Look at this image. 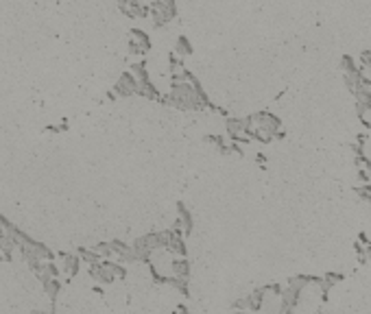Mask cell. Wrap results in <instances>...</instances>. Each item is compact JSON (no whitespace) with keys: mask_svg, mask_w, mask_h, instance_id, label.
<instances>
[{"mask_svg":"<svg viewBox=\"0 0 371 314\" xmlns=\"http://www.w3.org/2000/svg\"><path fill=\"white\" fill-rule=\"evenodd\" d=\"M177 13L175 0H155V3L148 7V18L153 20L155 27H164L168 24Z\"/></svg>","mask_w":371,"mask_h":314,"instance_id":"4","label":"cell"},{"mask_svg":"<svg viewBox=\"0 0 371 314\" xmlns=\"http://www.w3.org/2000/svg\"><path fill=\"white\" fill-rule=\"evenodd\" d=\"M356 192H358V197H360L362 201H367V203L371 205V183H365V186H358V188H356Z\"/></svg>","mask_w":371,"mask_h":314,"instance_id":"18","label":"cell"},{"mask_svg":"<svg viewBox=\"0 0 371 314\" xmlns=\"http://www.w3.org/2000/svg\"><path fill=\"white\" fill-rule=\"evenodd\" d=\"M29 269L39 279V284H46V281L59 277V269L55 267V262H37V264H31Z\"/></svg>","mask_w":371,"mask_h":314,"instance_id":"6","label":"cell"},{"mask_svg":"<svg viewBox=\"0 0 371 314\" xmlns=\"http://www.w3.org/2000/svg\"><path fill=\"white\" fill-rule=\"evenodd\" d=\"M61 257V273L66 277H74L79 273V269H81V257H79V253H61L59 255Z\"/></svg>","mask_w":371,"mask_h":314,"instance_id":"8","label":"cell"},{"mask_svg":"<svg viewBox=\"0 0 371 314\" xmlns=\"http://www.w3.org/2000/svg\"><path fill=\"white\" fill-rule=\"evenodd\" d=\"M341 66H343V70H345V75H350V77L362 75V70L356 66V61H354V57H350V55H345V57L341 59Z\"/></svg>","mask_w":371,"mask_h":314,"instance_id":"14","label":"cell"},{"mask_svg":"<svg viewBox=\"0 0 371 314\" xmlns=\"http://www.w3.org/2000/svg\"><path fill=\"white\" fill-rule=\"evenodd\" d=\"M232 314H255V312H241V310H234Z\"/></svg>","mask_w":371,"mask_h":314,"instance_id":"24","label":"cell"},{"mask_svg":"<svg viewBox=\"0 0 371 314\" xmlns=\"http://www.w3.org/2000/svg\"><path fill=\"white\" fill-rule=\"evenodd\" d=\"M354 96H356V114L360 116V120L365 118V114L371 109V90L365 85H360L356 92H354Z\"/></svg>","mask_w":371,"mask_h":314,"instance_id":"10","label":"cell"},{"mask_svg":"<svg viewBox=\"0 0 371 314\" xmlns=\"http://www.w3.org/2000/svg\"><path fill=\"white\" fill-rule=\"evenodd\" d=\"M360 66H365L367 70H371V51L360 53Z\"/></svg>","mask_w":371,"mask_h":314,"instance_id":"20","label":"cell"},{"mask_svg":"<svg viewBox=\"0 0 371 314\" xmlns=\"http://www.w3.org/2000/svg\"><path fill=\"white\" fill-rule=\"evenodd\" d=\"M42 286H44L46 295L55 301V297L59 295V288H61V279H59V277H57V279H51V281H46V284H42Z\"/></svg>","mask_w":371,"mask_h":314,"instance_id":"17","label":"cell"},{"mask_svg":"<svg viewBox=\"0 0 371 314\" xmlns=\"http://www.w3.org/2000/svg\"><path fill=\"white\" fill-rule=\"evenodd\" d=\"M186 240L181 233H175L172 231V236L168 240V245H166V253H170L172 257H186Z\"/></svg>","mask_w":371,"mask_h":314,"instance_id":"11","label":"cell"},{"mask_svg":"<svg viewBox=\"0 0 371 314\" xmlns=\"http://www.w3.org/2000/svg\"><path fill=\"white\" fill-rule=\"evenodd\" d=\"M88 271H90V277L96 279L98 284H114V281L127 277L125 264L114 262V260H101L94 267H90Z\"/></svg>","mask_w":371,"mask_h":314,"instance_id":"3","label":"cell"},{"mask_svg":"<svg viewBox=\"0 0 371 314\" xmlns=\"http://www.w3.org/2000/svg\"><path fill=\"white\" fill-rule=\"evenodd\" d=\"M168 277H177V279H188L190 277V262L186 257H170L168 264Z\"/></svg>","mask_w":371,"mask_h":314,"instance_id":"7","label":"cell"},{"mask_svg":"<svg viewBox=\"0 0 371 314\" xmlns=\"http://www.w3.org/2000/svg\"><path fill=\"white\" fill-rule=\"evenodd\" d=\"M190 51H192V48H190V44L186 42V37H179L177 39V46H175V53L177 55H188Z\"/></svg>","mask_w":371,"mask_h":314,"instance_id":"19","label":"cell"},{"mask_svg":"<svg viewBox=\"0 0 371 314\" xmlns=\"http://www.w3.org/2000/svg\"><path fill=\"white\" fill-rule=\"evenodd\" d=\"M118 7H120L122 13L129 15V18H144L148 13V9L140 3V0H118Z\"/></svg>","mask_w":371,"mask_h":314,"instance_id":"9","label":"cell"},{"mask_svg":"<svg viewBox=\"0 0 371 314\" xmlns=\"http://www.w3.org/2000/svg\"><path fill=\"white\" fill-rule=\"evenodd\" d=\"M177 207H179V209H177V219H179V223H181V227H184V238H186V236H190V233H192V225H194V221H192L190 209H188L184 203H179Z\"/></svg>","mask_w":371,"mask_h":314,"instance_id":"13","label":"cell"},{"mask_svg":"<svg viewBox=\"0 0 371 314\" xmlns=\"http://www.w3.org/2000/svg\"><path fill=\"white\" fill-rule=\"evenodd\" d=\"M79 257H81V262H85L88 267H94V264L101 262V257H98L92 249H81L79 251Z\"/></svg>","mask_w":371,"mask_h":314,"instance_id":"16","label":"cell"},{"mask_svg":"<svg viewBox=\"0 0 371 314\" xmlns=\"http://www.w3.org/2000/svg\"><path fill=\"white\" fill-rule=\"evenodd\" d=\"M92 251L101 257V260H112L114 257V251H112V247H110V243H96L94 247H92Z\"/></svg>","mask_w":371,"mask_h":314,"instance_id":"15","label":"cell"},{"mask_svg":"<svg viewBox=\"0 0 371 314\" xmlns=\"http://www.w3.org/2000/svg\"><path fill=\"white\" fill-rule=\"evenodd\" d=\"M358 179H360L362 183H371V181H369V175H367L365 168H358Z\"/></svg>","mask_w":371,"mask_h":314,"instance_id":"22","label":"cell"},{"mask_svg":"<svg viewBox=\"0 0 371 314\" xmlns=\"http://www.w3.org/2000/svg\"><path fill=\"white\" fill-rule=\"evenodd\" d=\"M129 46H131V53L134 55H142L151 48V42H148L146 33H142V31H131V44Z\"/></svg>","mask_w":371,"mask_h":314,"instance_id":"12","label":"cell"},{"mask_svg":"<svg viewBox=\"0 0 371 314\" xmlns=\"http://www.w3.org/2000/svg\"><path fill=\"white\" fill-rule=\"evenodd\" d=\"M175 314H186V308H177V310H175Z\"/></svg>","mask_w":371,"mask_h":314,"instance_id":"23","label":"cell"},{"mask_svg":"<svg viewBox=\"0 0 371 314\" xmlns=\"http://www.w3.org/2000/svg\"><path fill=\"white\" fill-rule=\"evenodd\" d=\"M13 238H15V245H18L20 257L29 264V267H31V264H37V262H51L53 257H55V253L44 243H37V240H33L29 233H24L20 227L15 229Z\"/></svg>","mask_w":371,"mask_h":314,"instance_id":"2","label":"cell"},{"mask_svg":"<svg viewBox=\"0 0 371 314\" xmlns=\"http://www.w3.org/2000/svg\"><path fill=\"white\" fill-rule=\"evenodd\" d=\"M164 101L181 111H194V109L210 107L208 96L203 94V90L199 87V81L192 75H186V79H181V81H172Z\"/></svg>","mask_w":371,"mask_h":314,"instance_id":"1","label":"cell"},{"mask_svg":"<svg viewBox=\"0 0 371 314\" xmlns=\"http://www.w3.org/2000/svg\"><path fill=\"white\" fill-rule=\"evenodd\" d=\"M114 94L122 96V99H129V96H136L138 94V81L131 72H122L118 77L116 85H114Z\"/></svg>","mask_w":371,"mask_h":314,"instance_id":"5","label":"cell"},{"mask_svg":"<svg viewBox=\"0 0 371 314\" xmlns=\"http://www.w3.org/2000/svg\"><path fill=\"white\" fill-rule=\"evenodd\" d=\"M323 279H328L330 284L334 286V284H339V281L343 279V275H341V273H325V275H323Z\"/></svg>","mask_w":371,"mask_h":314,"instance_id":"21","label":"cell"}]
</instances>
